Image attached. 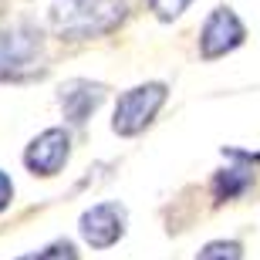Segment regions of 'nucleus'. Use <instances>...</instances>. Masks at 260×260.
<instances>
[{"instance_id":"obj_2","label":"nucleus","mask_w":260,"mask_h":260,"mask_svg":"<svg viewBox=\"0 0 260 260\" xmlns=\"http://www.w3.org/2000/svg\"><path fill=\"white\" fill-rule=\"evenodd\" d=\"M44 34L30 20H0V81H20L41 71Z\"/></svg>"},{"instance_id":"obj_3","label":"nucleus","mask_w":260,"mask_h":260,"mask_svg":"<svg viewBox=\"0 0 260 260\" xmlns=\"http://www.w3.org/2000/svg\"><path fill=\"white\" fill-rule=\"evenodd\" d=\"M166 95H169V88L162 81H149V85H135L128 88L125 95L118 98L115 105V115H112V128L118 135H135L142 132L155 115H159V108L166 105Z\"/></svg>"},{"instance_id":"obj_10","label":"nucleus","mask_w":260,"mask_h":260,"mask_svg":"<svg viewBox=\"0 0 260 260\" xmlns=\"http://www.w3.org/2000/svg\"><path fill=\"white\" fill-rule=\"evenodd\" d=\"M20 260H78V253L68 240H58V243H51V247H44L41 253H27V257H20Z\"/></svg>"},{"instance_id":"obj_6","label":"nucleus","mask_w":260,"mask_h":260,"mask_svg":"<svg viewBox=\"0 0 260 260\" xmlns=\"http://www.w3.org/2000/svg\"><path fill=\"white\" fill-rule=\"evenodd\" d=\"M78 230H81L88 247L105 250V247H112V243L125 233V210H122L118 203H98V206L81 213Z\"/></svg>"},{"instance_id":"obj_11","label":"nucleus","mask_w":260,"mask_h":260,"mask_svg":"<svg viewBox=\"0 0 260 260\" xmlns=\"http://www.w3.org/2000/svg\"><path fill=\"white\" fill-rule=\"evenodd\" d=\"M189 4L193 0H149V7L159 20H176L183 10H189Z\"/></svg>"},{"instance_id":"obj_7","label":"nucleus","mask_w":260,"mask_h":260,"mask_svg":"<svg viewBox=\"0 0 260 260\" xmlns=\"http://www.w3.org/2000/svg\"><path fill=\"white\" fill-rule=\"evenodd\" d=\"M226 169L216 173L213 179V193L216 200H233V196L247 193V186L253 183V169L260 166V152H243V149H223Z\"/></svg>"},{"instance_id":"obj_12","label":"nucleus","mask_w":260,"mask_h":260,"mask_svg":"<svg viewBox=\"0 0 260 260\" xmlns=\"http://www.w3.org/2000/svg\"><path fill=\"white\" fill-rule=\"evenodd\" d=\"M10 200H14V186H10L7 173H0V210H7Z\"/></svg>"},{"instance_id":"obj_5","label":"nucleus","mask_w":260,"mask_h":260,"mask_svg":"<svg viewBox=\"0 0 260 260\" xmlns=\"http://www.w3.org/2000/svg\"><path fill=\"white\" fill-rule=\"evenodd\" d=\"M71 155V135L64 128H48L41 132L24 152V166L34 176H58Z\"/></svg>"},{"instance_id":"obj_9","label":"nucleus","mask_w":260,"mask_h":260,"mask_svg":"<svg viewBox=\"0 0 260 260\" xmlns=\"http://www.w3.org/2000/svg\"><path fill=\"white\" fill-rule=\"evenodd\" d=\"M196 260H240V243L237 240H213L196 253Z\"/></svg>"},{"instance_id":"obj_8","label":"nucleus","mask_w":260,"mask_h":260,"mask_svg":"<svg viewBox=\"0 0 260 260\" xmlns=\"http://www.w3.org/2000/svg\"><path fill=\"white\" fill-rule=\"evenodd\" d=\"M58 102L71 125H85L91 118V112L105 102V85L88 81V78H71V81H64L58 88Z\"/></svg>"},{"instance_id":"obj_1","label":"nucleus","mask_w":260,"mask_h":260,"mask_svg":"<svg viewBox=\"0 0 260 260\" xmlns=\"http://www.w3.org/2000/svg\"><path fill=\"white\" fill-rule=\"evenodd\" d=\"M125 0H58L51 7V27L61 41L102 38L125 20Z\"/></svg>"},{"instance_id":"obj_4","label":"nucleus","mask_w":260,"mask_h":260,"mask_svg":"<svg viewBox=\"0 0 260 260\" xmlns=\"http://www.w3.org/2000/svg\"><path fill=\"white\" fill-rule=\"evenodd\" d=\"M247 41V27H243V20L233 14V7H216L206 17L200 30V54L206 61H216L223 54H230L237 51Z\"/></svg>"}]
</instances>
